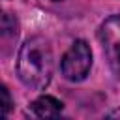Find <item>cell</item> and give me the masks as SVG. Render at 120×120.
Returning a JSON list of instances; mask_svg holds the SVG:
<instances>
[{"mask_svg":"<svg viewBox=\"0 0 120 120\" xmlns=\"http://www.w3.org/2000/svg\"><path fill=\"white\" fill-rule=\"evenodd\" d=\"M30 109H32L34 116H38V118H56L62 112L64 105L60 99H56L52 96H39L38 99L32 101Z\"/></svg>","mask_w":120,"mask_h":120,"instance_id":"cell-4","label":"cell"},{"mask_svg":"<svg viewBox=\"0 0 120 120\" xmlns=\"http://www.w3.org/2000/svg\"><path fill=\"white\" fill-rule=\"evenodd\" d=\"M54 2H58V0H54Z\"/></svg>","mask_w":120,"mask_h":120,"instance_id":"cell-8","label":"cell"},{"mask_svg":"<svg viewBox=\"0 0 120 120\" xmlns=\"http://www.w3.org/2000/svg\"><path fill=\"white\" fill-rule=\"evenodd\" d=\"M99 38H101L109 66L112 68L114 75L120 79V15H111L101 24Z\"/></svg>","mask_w":120,"mask_h":120,"instance_id":"cell-3","label":"cell"},{"mask_svg":"<svg viewBox=\"0 0 120 120\" xmlns=\"http://www.w3.org/2000/svg\"><path fill=\"white\" fill-rule=\"evenodd\" d=\"M52 69L54 58L49 39L41 36L28 38L21 45L17 56V75L22 84L32 90H43L52 79Z\"/></svg>","mask_w":120,"mask_h":120,"instance_id":"cell-1","label":"cell"},{"mask_svg":"<svg viewBox=\"0 0 120 120\" xmlns=\"http://www.w3.org/2000/svg\"><path fill=\"white\" fill-rule=\"evenodd\" d=\"M17 19L11 15V13H4L2 15V38H8V36H13L17 38Z\"/></svg>","mask_w":120,"mask_h":120,"instance_id":"cell-5","label":"cell"},{"mask_svg":"<svg viewBox=\"0 0 120 120\" xmlns=\"http://www.w3.org/2000/svg\"><path fill=\"white\" fill-rule=\"evenodd\" d=\"M0 96H2V116L6 118L8 114H9V111H11V96H9V90L6 88V86H2L0 88Z\"/></svg>","mask_w":120,"mask_h":120,"instance_id":"cell-6","label":"cell"},{"mask_svg":"<svg viewBox=\"0 0 120 120\" xmlns=\"http://www.w3.org/2000/svg\"><path fill=\"white\" fill-rule=\"evenodd\" d=\"M114 116H116V118L120 116V109H116V111H112V112H109V114H107V118H114Z\"/></svg>","mask_w":120,"mask_h":120,"instance_id":"cell-7","label":"cell"},{"mask_svg":"<svg viewBox=\"0 0 120 120\" xmlns=\"http://www.w3.org/2000/svg\"><path fill=\"white\" fill-rule=\"evenodd\" d=\"M92 68V51L90 45L84 39H77L71 43V47L66 51V54L60 60V71L62 75L71 81V82H79L82 79H86V75L90 73Z\"/></svg>","mask_w":120,"mask_h":120,"instance_id":"cell-2","label":"cell"}]
</instances>
